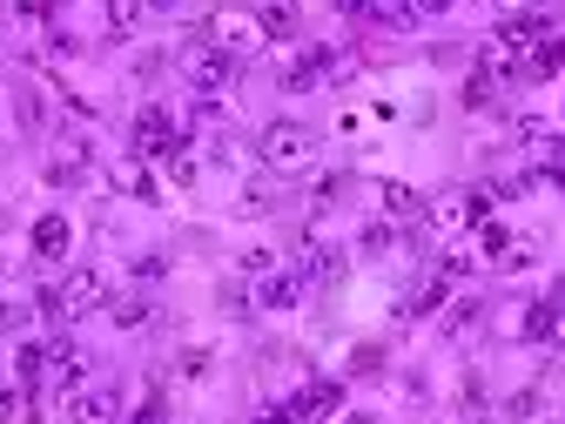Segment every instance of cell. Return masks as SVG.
<instances>
[{
	"label": "cell",
	"mask_w": 565,
	"mask_h": 424,
	"mask_svg": "<svg viewBox=\"0 0 565 424\" xmlns=\"http://www.w3.org/2000/svg\"><path fill=\"white\" fill-rule=\"evenodd\" d=\"M297 276H303V283H337V276H343V250L323 243V236H303V243H297Z\"/></svg>",
	"instance_id": "12"
},
{
	"label": "cell",
	"mask_w": 565,
	"mask_h": 424,
	"mask_svg": "<svg viewBox=\"0 0 565 424\" xmlns=\"http://www.w3.org/2000/svg\"><path fill=\"white\" fill-rule=\"evenodd\" d=\"M343 411V384L337 378H317V384H303L297 398H290V417L297 424H323V417H337Z\"/></svg>",
	"instance_id": "11"
},
{
	"label": "cell",
	"mask_w": 565,
	"mask_h": 424,
	"mask_svg": "<svg viewBox=\"0 0 565 424\" xmlns=\"http://www.w3.org/2000/svg\"><path fill=\"white\" fill-rule=\"evenodd\" d=\"M465 102H471V108H491V75H471V82H465Z\"/></svg>",
	"instance_id": "27"
},
{
	"label": "cell",
	"mask_w": 565,
	"mask_h": 424,
	"mask_svg": "<svg viewBox=\"0 0 565 424\" xmlns=\"http://www.w3.org/2000/svg\"><path fill=\"white\" fill-rule=\"evenodd\" d=\"M202 41H209V47H223V54H236V61L269 47V34L256 28L249 8H209V14H202Z\"/></svg>",
	"instance_id": "4"
},
{
	"label": "cell",
	"mask_w": 565,
	"mask_h": 424,
	"mask_svg": "<svg viewBox=\"0 0 565 424\" xmlns=\"http://www.w3.org/2000/svg\"><path fill=\"white\" fill-rule=\"evenodd\" d=\"M28 250H34L41 263H67V250H75V223H67V216H34Z\"/></svg>",
	"instance_id": "13"
},
{
	"label": "cell",
	"mask_w": 565,
	"mask_h": 424,
	"mask_svg": "<svg viewBox=\"0 0 565 424\" xmlns=\"http://www.w3.org/2000/svg\"><path fill=\"white\" fill-rule=\"evenodd\" d=\"M175 141H182V135H175L169 108H141V115H135V156H141V162H162Z\"/></svg>",
	"instance_id": "9"
},
{
	"label": "cell",
	"mask_w": 565,
	"mask_h": 424,
	"mask_svg": "<svg viewBox=\"0 0 565 424\" xmlns=\"http://www.w3.org/2000/svg\"><path fill=\"white\" fill-rule=\"evenodd\" d=\"M558 424H565V417H558Z\"/></svg>",
	"instance_id": "37"
},
{
	"label": "cell",
	"mask_w": 565,
	"mask_h": 424,
	"mask_svg": "<svg viewBox=\"0 0 565 424\" xmlns=\"http://www.w3.org/2000/svg\"><path fill=\"white\" fill-rule=\"evenodd\" d=\"M28 398H34V391H28V384H14V391H0V424H21V417H28V411H34V404H28Z\"/></svg>",
	"instance_id": "23"
},
{
	"label": "cell",
	"mask_w": 565,
	"mask_h": 424,
	"mask_svg": "<svg viewBox=\"0 0 565 424\" xmlns=\"http://www.w3.org/2000/svg\"><path fill=\"white\" fill-rule=\"evenodd\" d=\"M303 290H310V283H303L297 269H282V263H276L269 276H256V283H249V304H256V310H297V304H303Z\"/></svg>",
	"instance_id": "7"
},
{
	"label": "cell",
	"mask_w": 565,
	"mask_h": 424,
	"mask_svg": "<svg viewBox=\"0 0 565 424\" xmlns=\"http://www.w3.org/2000/svg\"><path fill=\"white\" fill-rule=\"evenodd\" d=\"M249 424H297V417H290V411H256Z\"/></svg>",
	"instance_id": "31"
},
{
	"label": "cell",
	"mask_w": 565,
	"mask_h": 424,
	"mask_svg": "<svg viewBox=\"0 0 565 424\" xmlns=\"http://www.w3.org/2000/svg\"><path fill=\"white\" fill-rule=\"evenodd\" d=\"M108 189H115V195H128V202H156V176H149V162H141V156L108 162Z\"/></svg>",
	"instance_id": "15"
},
{
	"label": "cell",
	"mask_w": 565,
	"mask_h": 424,
	"mask_svg": "<svg viewBox=\"0 0 565 424\" xmlns=\"http://www.w3.org/2000/svg\"><path fill=\"white\" fill-rule=\"evenodd\" d=\"M330 75H343L337 47H310V54H290V61L276 67V82L290 88V95H303V88H317V82H330Z\"/></svg>",
	"instance_id": "6"
},
{
	"label": "cell",
	"mask_w": 565,
	"mask_h": 424,
	"mask_svg": "<svg viewBox=\"0 0 565 424\" xmlns=\"http://www.w3.org/2000/svg\"><path fill=\"white\" fill-rule=\"evenodd\" d=\"M397 250V230L391 223H364V256H391Z\"/></svg>",
	"instance_id": "24"
},
{
	"label": "cell",
	"mask_w": 565,
	"mask_h": 424,
	"mask_svg": "<svg viewBox=\"0 0 565 424\" xmlns=\"http://www.w3.org/2000/svg\"><path fill=\"white\" fill-rule=\"evenodd\" d=\"M41 378H47V343H21L14 350V384L41 391Z\"/></svg>",
	"instance_id": "18"
},
{
	"label": "cell",
	"mask_w": 565,
	"mask_h": 424,
	"mask_svg": "<svg viewBox=\"0 0 565 424\" xmlns=\"http://www.w3.org/2000/svg\"><path fill=\"white\" fill-rule=\"evenodd\" d=\"M236 269H243V276H249V283H256V276H269V269H276V256H269V250H249V256H243V263H236Z\"/></svg>",
	"instance_id": "25"
},
{
	"label": "cell",
	"mask_w": 565,
	"mask_h": 424,
	"mask_svg": "<svg viewBox=\"0 0 565 424\" xmlns=\"http://www.w3.org/2000/svg\"><path fill=\"white\" fill-rule=\"evenodd\" d=\"M458 424H478V417H458Z\"/></svg>",
	"instance_id": "36"
},
{
	"label": "cell",
	"mask_w": 565,
	"mask_h": 424,
	"mask_svg": "<svg viewBox=\"0 0 565 424\" xmlns=\"http://www.w3.org/2000/svg\"><path fill=\"white\" fill-rule=\"evenodd\" d=\"M102 310H108V324H115V330H149V324H156V310L141 304V297H108Z\"/></svg>",
	"instance_id": "17"
},
{
	"label": "cell",
	"mask_w": 565,
	"mask_h": 424,
	"mask_svg": "<svg viewBox=\"0 0 565 424\" xmlns=\"http://www.w3.org/2000/svg\"><path fill=\"white\" fill-rule=\"evenodd\" d=\"M135 424H162V417H156V411H149V417H135Z\"/></svg>",
	"instance_id": "35"
},
{
	"label": "cell",
	"mask_w": 565,
	"mask_h": 424,
	"mask_svg": "<svg viewBox=\"0 0 565 424\" xmlns=\"http://www.w3.org/2000/svg\"><path fill=\"white\" fill-rule=\"evenodd\" d=\"M41 384H54V391L88 384V350H82L75 337H54V343H47V378H41Z\"/></svg>",
	"instance_id": "10"
},
{
	"label": "cell",
	"mask_w": 565,
	"mask_h": 424,
	"mask_svg": "<svg viewBox=\"0 0 565 424\" xmlns=\"http://www.w3.org/2000/svg\"><path fill=\"white\" fill-rule=\"evenodd\" d=\"M337 424H371V417H337Z\"/></svg>",
	"instance_id": "34"
},
{
	"label": "cell",
	"mask_w": 565,
	"mask_h": 424,
	"mask_svg": "<svg viewBox=\"0 0 565 424\" xmlns=\"http://www.w3.org/2000/svg\"><path fill=\"white\" fill-rule=\"evenodd\" d=\"M156 0H108V34H141Z\"/></svg>",
	"instance_id": "19"
},
{
	"label": "cell",
	"mask_w": 565,
	"mask_h": 424,
	"mask_svg": "<svg viewBox=\"0 0 565 424\" xmlns=\"http://www.w3.org/2000/svg\"><path fill=\"white\" fill-rule=\"evenodd\" d=\"M209 371H216V358H209V350H202V343H189V350H182V358H175V378H189V384H202Z\"/></svg>",
	"instance_id": "20"
},
{
	"label": "cell",
	"mask_w": 565,
	"mask_h": 424,
	"mask_svg": "<svg viewBox=\"0 0 565 424\" xmlns=\"http://www.w3.org/2000/svg\"><path fill=\"white\" fill-rule=\"evenodd\" d=\"M256 156H263V169L269 176H310L317 169V135L303 128V121H269L263 128V141H256Z\"/></svg>",
	"instance_id": "2"
},
{
	"label": "cell",
	"mask_w": 565,
	"mask_h": 424,
	"mask_svg": "<svg viewBox=\"0 0 565 424\" xmlns=\"http://www.w3.org/2000/svg\"><path fill=\"white\" fill-rule=\"evenodd\" d=\"M41 176H47V182H54V189H75V182H82V176H88V169H82V156H54V162H47V169H41Z\"/></svg>",
	"instance_id": "22"
},
{
	"label": "cell",
	"mask_w": 565,
	"mask_h": 424,
	"mask_svg": "<svg viewBox=\"0 0 565 424\" xmlns=\"http://www.w3.org/2000/svg\"><path fill=\"white\" fill-rule=\"evenodd\" d=\"M182 75H189V88H202V95H209V88H230L236 54H223V47H209V41H202V47L182 54Z\"/></svg>",
	"instance_id": "8"
},
{
	"label": "cell",
	"mask_w": 565,
	"mask_h": 424,
	"mask_svg": "<svg viewBox=\"0 0 565 424\" xmlns=\"http://www.w3.org/2000/svg\"><path fill=\"white\" fill-rule=\"evenodd\" d=\"M14 8H21L28 21H47V14H54V8H47V0H14Z\"/></svg>",
	"instance_id": "30"
},
{
	"label": "cell",
	"mask_w": 565,
	"mask_h": 424,
	"mask_svg": "<svg viewBox=\"0 0 565 424\" xmlns=\"http://www.w3.org/2000/svg\"><path fill=\"white\" fill-rule=\"evenodd\" d=\"M519 141H525L539 162H552V169L565 162V135H558L552 121H539V115H525V121H519Z\"/></svg>",
	"instance_id": "16"
},
{
	"label": "cell",
	"mask_w": 565,
	"mask_h": 424,
	"mask_svg": "<svg viewBox=\"0 0 565 424\" xmlns=\"http://www.w3.org/2000/svg\"><path fill=\"white\" fill-rule=\"evenodd\" d=\"M256 28L269 34V41H297V28H303V8H297V0H256Z\"/></svg>",
	"instance_id": "14"
},
{
	"label": "cell",
	"mask_w": 565,
	"mask_h": 424,
	"mask_svg": "<svg viewBox=\"0 0 565 424\" xmlns=\"http://www.w3.org/2000/svg\"><path fill=\"white\" fill-rule=\"evenodd\" d=\"M67 424H121V391L108 378H88L67 391Z\"/></svg>",
	"instance_id": "5"
},
{
	"label": "cell",
	"mask_w": 565,
	"mask_h": 424,
	"mask_svg": "<svg viewBox=\"0 0 565 424\" xmlns=\"http://www.w3.org/2000/svg\"><path fill=\"white\" fill-rule=\"evenodd\" d=\"M499 8H512V14H525V8H532V0H499Z\"/></svg>",
	"instance_id": "33"
},
{
	"label": "cell",
	"mask_w": 565,
	"mask_h": 424,
	"mask_svg": "<svg viewBox=\"0 0 565 424\" xmlns=\"http://www.w3.org/2000/svg\"><path fill=\"white\" fill-rule=\"evenodd\" d=\"M28 324V304L21 297H0V330H21Z\"/></svg>",
	"instance_id": "26"
},
{
	"label": "cell",
	"mask_w": 565,
	"mask_h": 424,
	"mask_svg": "<svg viewBox=\"0 0 565 424\" xmlns=\"http://www.w3.org/2000/svg\"><path fill=\"white\" fill-rule=\"evenodd\" d=\"M539 54H545V67H552V75H565V41H545Z\"/></svg>",
	"instance_id": "29"
},
{
	"label": "cell",
	"mask_w": 565,
	"mask_h": 424,
	"mask_svg": "<svg viewBox=\"0 0 565 424\" xmlns=\"http://www.w3.org/2000/svg\"><path fill=\"white\" fill-rule=\"evenodd\" d=\"M102 304H108V276H102V269H67L54 290L34 297V310H41L47 324H75V317H88V310H102Z\"/></svg>",
	"instance_id": "1"
},
{
	"label": "cell",
	"mask_w": 565,
	"mask_h": 424,
	"mask_svg": "<svg viewBox=\"0 0 565 424\" xmlns=\"http://www.w3.org/2000/svg\"><path fill=\"white\" fill-rule=\"evenodd\" d=\"M451 8H458V0H411L404 21H417V14H451Z\"/></svg>",
	"instance_id": "28"
},
{
	"label": "cell",
	"mask_w": 565,
	"mask_h": 424,
	"mask_svg": "<svg viewBox=\"0 0 565 424\" xmlns=\"http://www.w3.org/2000/svg\"><path fill=\"white\" fill-rule=\"evenodd\" d=\"M484 216H491V195L484 189H445V195L424 202V230H431V236H465Z\"/></svg>",
	"instance_id": "3"
},
{
	"label": "cell",
	"mask_w": 565,
	"mask_h": 424,
	"mask_svg": "<svg viewBox=\"0 0 565 424\" xmlns=\"http://www.w3.org/2000/svg\"><path fill=\"white\" fill-rule=\"evenodd\" d=\"M162 162H169V182H182V189H189V182L202 176V169H195V149H189V141H175V149H169Z\"/></svg>",
	"instance_id": "21"
},
{
	"label": "cell",
	"mask_w": 565,
	"mask_h": 424,
	"mask_svg": "<svg viewBox=\"0 0 565 424\" xmlns=\"http://www.w3.org/2000/svg\"><path fill=\"white\" fill-rule=\"evenodd\" d=\"M337 14H371V0H337Z\"/></svg>",
	"instance_id": "32"
}]
</instances>
